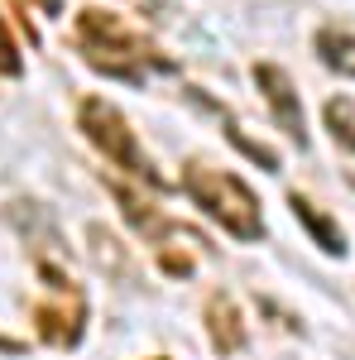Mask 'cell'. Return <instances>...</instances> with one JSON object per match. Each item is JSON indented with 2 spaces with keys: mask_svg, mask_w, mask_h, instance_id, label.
<instances>
[{
  "mask_svg": "<svg viewBox=\"0 0 355 360\" xmlns=\"http://www.w3.org/2000/svg\"><path fill=\"white\" fill-rule=\"evenodd\" d=\"M72 39L82 58L101 72V77H115V82L144 86L149 72H173V58L159 53V44H149L125 15L115 10H101V5H86L72 25Z\"/></svg>",
  "mask_w": 355,
  "mask_h": 360,
  "instance_id": "cell-1",
  "label": "cell"
},
{
  "mask_svg": "<svg viewBox=\"0 0 355 360\" xmlns=\"http://www.w3.org/2000/svg\"><path fill=\"white\" fill-rule=\"evenodd\" d=\"M183 188H188L192 202H197L212 221L226 226L235 240H264V212H259V197L245 188V178L192 159V164L183 168Z\"/></svg>",
  "mask_w": 355,
  "mask_h": 360,
  "instance_id": "cell-2",
  "label": "cell"
},
{
  "mask_svg": "<svg viewBox=\"0 0 355 360\" xmlns=\"http://www.w3.org/2000/svg\"><path fill=\"white\" fill-rule=\"evenodd\" d=\"M77 125H82V135L106 154L115 168H125L130 178H139V183H149V188H164V173L154 168V159L139 149L135 130H130V120L110 106L106 96H82L77 101Z\"/></svg>",
  "mask_w": 355,
  "mask_h": 360,
  "instance_id": "cell-3",
  "label": "cell"
},
{
  "mask_svg": "<svg viewBox=\"0 0 355 360\" xmlns=\"http://www.w3.org/2000/svg\"><path fill=\"white\" fill-rule=\"evenodd\" d=\"M39 274H44L49 288H53V303L34 307V332H39L44 346L72 351V346L82 341V332H86V317H91V307H86V288L67 274L63 264H53L49 255L39 259Z\"/></svg>",
  "mask_w": 355,
  "mask_h": 360,
  "instance_id": "cell-4",
  "label": "cell"
},
{
  "mask_svg": "<svg viewBox=\"0 0 355 360\" xmlns=\"http://www.w3.org/2000/svg\"><path fill=\"white\" fill-rule=\"evenodd\" d=\"M254 86H259V96L269 101V115L278 120V130L293 139L298 149H307V115H302L293 77H288L278 63H254Z\"/></svg>",
  "mask_w": 355,
  "mask_h": 360,
  "instance_id": "cell-5",
  "label": "cell"
},
{
  "mask_svg": "<svg viewBox=\"0 0 355 360\" xmlns=\"http://www.w3.org/2000/svg\"><path fill=\"white\" fill-rule=\"evenodd\" d=\"M202 317H207V336H212L217 356H235V351L245 346V312L235 307L231 293H212Z\"/></svg>",
  "mask_w": 355,
  "mask_h": 360,
  "instance_id": "cell-6",
  "label": "cell"
},
{
  "mask_svg": "<svg viewBox=\"0 0 355 360\" xmlns=\"http://www.w3.org/2000/svg\"><path fill=\"white\" fill-rule=\"evenodd\" d=\"M110 193H115V202H120V212H125V221L135 226L144 240H164V236H173L178 226L168 221L164 212L149 202V197H139V193H130L125 183H110Z\"/></svg>",
  "mask_w": 355,
  "mask_h": 360,
  "instance_id": "cell-7",
  "label": "cell"
},
{
  "mask_svg": "<svg viewBox=\"0 0 355 360\" xmlns=\"http://www.w3.org/2000/svg\"><path fill=\"white\" fill-rule=\"evenodd\" d=\"M288 207H293V217H298V221L307 226V236H312L317 245L327 250L331 259H341V255H346V231L331 221L327 212H317V207H312V202H307L302 193H288Z\"/></svg>",
  "mask_w": 355,
  "mask_h": 360,
  "instance_id": "cell-8",
  "label": "cell"
},
{
  "mask_svg": "<svg viewBox=\"0 0 355 360\" xmlns=\"http://www.w3.org/2000/svg\"><path fill=\"white\" fill-rule=\"evenodd\" d=\"M317 53L327 63L331 72H341V77H355V29H317Z\"/></svg>",
  "mask_w": 355,
  "mask_h": 360,
  "instance_id": "cell-9",
  "label": "cell"
},
{
  "mask_svg": "<svg viewBox=\"0 0 355 360\" xmlns=\"http://www.w3.org/2000/svg\"><path fill=\"white\" fill-rule=\"evenodd\" d=\"M86 240H91V255H96V264H101L110 278H135V264L120 255V240L110 236L106 226H86Z\"/></svg>",
  "mask_w": 355,
  "mask_h": 360,
  "instance_id": "cell-10",
  "label": "cell"
},
{
  "mask_svg": "<svg viewBox=\"0 0 355 360\" xmlns=\"http://www.w3.org/2000/svg\"><path fill=\"white\" fill-rule=\"evenodd\" d=\"M322 115H327L331 139H336L341 149H351V154H355V101H351V96H331Z\"/></svg>",
  "mask_w": 355,
  "mask_h": 360,
  "instance_id": "cell-11",
  "label": "cell"
},
{
  "mask_svg": "<svg viewBox=\"0 0 355 360\" xmlns=\"http://www.w3.org/2000/svg\"><path fill=\"white\" fill-rule=\"evenodd\" d=\"M226 139H231V144H235L240 154H250V159H254V164L264 168V173H273V168H278V154H273V149H264L259 139L240 135V130H235V120H226Z\"/></svg>",
  "mask_w": 355,
  "mask_h": 360,
  "instance_id": "cell-12",
  "label": "cell"
},
{
  "mask_svg": "<svg viewBox=\"0 0 355 360\" xmlns=\"http://www.w3.org/2000/svg\"><path fill=\"white\" fill-rule=\"evenodd\" d=\"M20 72H25V58H20V44H15V29L0 15V77H20Z\"/></svg>",
  "mask_w": 355,
  "mask_h": 360,
  "instance_id": "cell-13",
  "label": "cell"
},
{
  "mask_svg": "<svg viewBox=\"0 0 355 360\" xmlns=\"http://www.w3.org/2000/svg\"><path fill=\"white\" fill-rule=\"evenodd\" d=\"M34 5H39L44 15H58V10H63V0H34Z\"/></svg>",
  "mask_w": 355,
  "mask_h": 360,
  "instance_id": "cell-14",
  "label": "cell"
},
{
  "mask_svg": "<svg viewBox=\"0 0 355 360\" xmlns=\"http://www.w3.org/2000/svg\"><path fill=\"white\" fill-rule=\"evenodd\" d=\"M130 5H139V10H159V0H130Z\"/></svg>",
  "mask_w": 355,
  "mask_h": 360,
  "instance_id": "cell-15",
  "label": "cell"
},
{
  "mask_svg": "<svg viewBox=\"0 0 355 360\" xmlns=\"http://www.w3.org/2000/svg\"><path fill=\"white\" fill-rule=\"evenodd\" d=\"M346 183H351V188H355V173H346Z\"/></svg>",
  "mask_w": 355,
  "mask_h": 360,
  "instance_id": "cell-16",
  "label": "cell"
},
{
  "mask_svg": "<svg viewBox=\"0 0 355 360\" xmlns=\"http://www.w3.org/2000/svg\"><path fill=\"white\" fill-rule=\"evenodd\" d=\"M154 360H159V356H154Z\"/></svg>",
  "mask_w": 355,
  "mask_h": 360,
  "instance_id": "cell-17",
  "label": "cell"
}]
</instances>
